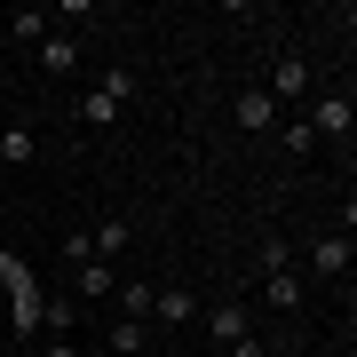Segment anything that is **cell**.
Masks as SVG:
<instances>
[{
  "label": "cell",
  "mask_w": 357,
  "mask_h": 357,
  "mask_svg": "<svg viewBox=\"0 0 357 357\" xmlns=\"http://www.w3.org/2000/svg\"><path fill=\"white\" fill-rule=\"evenodd\" d=\"M0 286H8V318H16V333H40V310H48V294H40V278L8 255V246H0Z\"/></svg>",
  "instance_id": "obj_1"
},
{
  "label": "cell",
  "mask_w": 357,
  "mask_h": 357,
  "mask_svg": "<svg viewBox=\"0 0 357 357\" xmlns=\"http://www.w3.org/2000/svg\"><path fill=\"white\" fill-rule=\"evenodd\" d=\"M310 270H318V278H349V230H326V238L310 246Z\"/></svg>",
  "instance_id": "obj_2"
},
{
  "label": "cell",
  "mask_w": 357,
  "mask_h": 357,
  "mask_svg": "<svg viewBox=\"0 0 357 357\" xmlns=\"http://www.w3.org/2000/svg\"><path fill=\"white\" fill-rule=\"evenodd\" d=\"M262 96H270V103H286V96H310V64H302V56L286 48V56H278V72H270V88H262Z\"/></svg>",
  "instance_id": "obj_3"
},
{
  "label": "cell",
  "mask_w": 357,
  "mask_h": 357,
  "mask_svg": "<svg viewBox=\"0 0 357 357\" xmlns=\"http://www.w3.org/2000/svg\"><path fill=\"white\" fill-rule=\"evenodd\" d=\"M151 310H159V326H191V318H199V294H191V286H159Z\"/></svg>",
  "instance_id": "obj_4"
},
{
  "label": "cell",
  "mask_w": 357,
  "mask_h": 357,
  "mask_svg": "<svg viewBox=\"0 0 357 357\" xmlns=\"http://www.w3.org/2000/svg\"><path fill=\"white\" fill-rule=\"evenodd\" d=\"M230 119H238V128H246V135H262V128H270V119H278V103H270L262 88H246L238 103H230Z\"/></svg>",
  "instance_id": "obj_5"
},
{
  "label": "cell",
  "mask_w": 357,
  "mask_h": 357,
  "mask_svg": "<svg viewBox=\"0 0 357 357\" xmlns=\"http://www.w3.org/2000/svg\"><path fill=\"white\" fill-rule=\"evenodd\" d=\"M349 119H357V112H349V96H318V119H310V135H342V143H349Z\"/></svg>",
  "instance_id": "obj_6"
},
{
  "label": "cell",
  "mask_w": 357,
  "mask_h": 357,
  "mask_svg": "<svg viewBox=\"0 0 357 357\" xmlns=\"http://www.w3.org/2000/svg\"><path fill=\"white\" fill-rule=\"evenodd\" d=\"M72 64H79V40H72V32H48V40H40V72H56V79H64Z\"/></svg>",
  "instance_id": "obj_7"
},
{
  "label": "cell",
  "mask_w": 357,
  "mask_h": 357,
  "mask_svg": "<svg viewBox=\"0 0 357 357\" xmlns=\"http://www.w3.org/2000/svg\"><path fill=\"white\" fill-rule=\"evenodd\" d=\"M262 302L270 310H302V278L294 270H262Z\"/></svg>",
  "instance_id": "obj_8"
},
{
  "label": "cell",
  "mask_w": 357,
  "mask_h": 357,
  "mask_svg": "<svg viewBox=\"0 0 357 357\" xmlns=\"http://www.w3.org/2000/svg\"><path fill=\"white\" fill-rule=\"evenodd\" d=\"M72 294H88V302H103V294H112V262H96V255H88V262L72 270Z\"/></svg>",
  "instance_id": "obj_9"
},
{
  "label": "cell",
  "mask_w": 357,
  "mask_h": 357,
  "mask_svg": "<svg viewBox=\"0 0 357 357\" xmlns=\"http://www.w3.org/2000/svg\"><path fill=\"white\" fill-rule=\"evenodd\" d=\"M119 246H128V222H119V215H103V222H96V238H88V255H96V262H112Z\"/></svg>",
  "instance_id": "obj_10"
},
{
  "label": "cell",
  "mask_w": 357,
  "mask_h": 357,
  "mask_svg": "<svg viewBox=\"0 0 357 357\" xmlns=\"http://www.w3.org/2000/svg\"><path fill=\"white\" fill-rule=\"evenodd\" d=\"M32 151H40L32 128H0V159H8V167H32Z\"/></svg>",
  "instance_id": "obj_11"
},
{
  "label": "cell",
  "mask_w": 357,
  "mask_h": 357,
  "mask_svg": "<svg viewBox=\"0 0 357 357\" xmlns=\"http://www.w3.org/2000/svg\"><path fill=\"white\" fill-rule=\"evenodd\" d=\"M103 349H112V357H143V326H135V318H119L112 333H103Z\"/></svg>",
  "instance_id": "obj_12"
},
{
  "label": "cell",
  "mask_w": 357,
  "mask_h": 357,
  "mask_svg": "<svg viewBox=\"0 0 357 357\" xmlns=\"http://www.w3.org/2000/svg\"><path fill=\"white\" fill-rule=\"evenodd\" d=\"M112 119H119V103H112V96H96V88L79 96V128H112Z\"/></svg>",
  "instance_id": "obj_13"
},
{
  "label": "cell",
  "mask_w": 357,
  "mask_h": 357,
  "mask_svg": "<svg viewBox=\"0 0 357 357\" xmlns=\"http://www.w3.org/2000/svg\"><path fill=\"white\" fill-rule=\"evenodd\" d=\"M96 96H112V103H119V112H128V96H135V72H128V64H112V72H103V79H96Z\"/></svg>",
  "instance_id": "obj_14"
},
{
  "label": "cell",
  "mask_w": 357,
  "mask_h": 357,
  "mask_svg": "<svg viewBox=\"0 0 357 357\" xmlns=\"http://www.w3.org/2000/svg\"><path fill=\"white\" fill-rule=\"evenodd\" d=\"M215 342H246V310L238 302H215Z\"/></svg>",
  "instance_id": "obj_15"
},
{
  "label": "cell",
  "mask_w": 357,
  "mask_h": 357,
  "mask_svg": "<svg viewBox=\"0 0 357 357\" xmlns=\"http://www.w3.org/2000/svg\"><path fill=\"white\" fill-rule=\"evenodd\" d=\"M119 318H135V326L151 318V286H119Z\"/></svg>",
  "instance_id": "obj_16"
},
{
  "label": "cell",
  "mask_w": 357,
  "mask_h": 357,
  "mask_svg": "<svg viewBox=\"0 0 357 357\" xmlns=\"http://www.w3.org/2000/svg\"><path fill=\"white\" fill-rule=\"evenodd\" d=\"M0 32H8V40H48V16H40V8H24L16 24H0Z\"/></svg>",
  "instance_id": "obj_17"
},
{
  "label": "cell",
  "mask_w": 357,
  "mask_h": 357,
  "mask_svg": "<svg viewBox=\"0 0 357 357\" xmlns=\"http://www.w3.org/2000/svg\"><path fill=\"white\" fill-rule=\"evenodd\" d=\"M230 357H270V349L255 342V333H246V342H230Z\"/></svg>",
  "instance_id": "obj_18"
},
{
  "label": "cell",
  "mask_w": 357,
  "mask_h": 357,
  "mask_svg": "<svg viewBox=\"0 0 357 357\" xmlns=\"http://www.w3.org/2000/svg\"><path fill=\"white\" fill-rule=\"evenodd\" d=\"M40 357H79V349H72V342H56V333H48V349H40Z\"/></svg>",
  "instance_id": "obj_19"
},
{
  "label": "cell",
  "mask_w": 357,
  "mask_h": 357,
  "mask_svg": "<svg viewBox=\"0 0 357 357\" xmlns=\"http://www.w3.org/2000/svg\"><path fill=\"white\" fill-rule=\"evenodd\" d=\"M0 56H8V32H0Z\"/></svg>",
  "instance_id": "obj_20"
},
{
  "label": "cell",
  "mask_w": 357,
  "mask_h": 357,
  "mask_svg": "<svg viewBox=\"0 0 357 357\" xmlns=\"http://www.w3.org/2000/svg\"><path fill=\"white\" fill-rule=\"evenodd\" d=\"M278 357H294V349H278Z\"/></svg>",
  "instance_id": "obj_21"
}]
</instances>
